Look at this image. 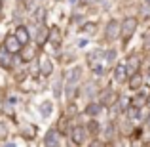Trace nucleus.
I'll use <instances>...</instances> for the list:
<instances>
[{
    "label": "nucleus",
    "mask_w": 150,
    "mask_h": 147,
    "mask_svg": "<svg viewBox=\"0 0 150 147\" xmlns=\"http://www.w3.org/2000/svg\"><path fill=\"white\" fill-rule=\"evenodd\" d=\"M84 82V67L72 65L70 71H65V86H63V98L67 103H74L80 98V86Z\"/></svg>",
    "instance_id": "nucleus-1"
},
{
    "label": "nucleus",
    "mask_w": 150,
    "mask_h": 147,
    "mask_svg": "<svg viewBox=\"0 0 150 147\" xmlns=\"http://www.w3.org/2000/svg\"><path fill=\"white\" fill-rule=\"evenodd\" d=\"M103 59H105V48H101V46H97V48L89 50L88 54H86V65H93V63H103Z\"/></svg>",
    "instance_id": "nucleus-21"
},
{
    "label": "nucleus",
    "mask_w": 150,
    "mask_h": 147,
    "mask_svg": "<svg viewBox=\"0 0 150 147\" xmlns=\"http://www.w3.org/2000/svg\"><path fill=\"white\" fill-rule=\"evenodd\" d=\"M36 67H38V77L40 78H44V80H48V78L53 77V73H55V63H53V59L50 57V55H46V54H38V57H36Z\"/></svg>",
    "instance_id": "nucleus-6"
},
{
    "label": "nucleus",
    "mask_w": 150,
    "mask_h": 147,
    "mask_svg": "<svg viewBox=\"0 0 150 147\" xmlns=\"http://www.w3.org/2000/svg\"><path fill=\"white\" fill-rule=\"evenodd\" d=\"M0 147H17V143H15V141H11V140H6V141H2V143H0Z\"/></svg>",
    "instance_id": "nucleus-35"
},
{
    "label": "nucleus",
    "mask_w": 150,
    "mask_h": 147,
    "mask_svg": "<svg viewBox=\"0 0 150 147\" xmlns=\"http://www.w3.org/2000/svg\"><path fill=\"white\" fill-rule=\"evenodd\" d=\"M143 48L150 52V31H146V33L143 34Z\"/></svg>",
    "instance_id": "nucleus-32"
},
{
    "label": "nucleus",
    "mask_w": 150,
    "mask_h": 147,
    "mask_svg": "<svg viewBox=\"0 0 150 147\" xmlns=\"http://www.w3.org/2000/svg\"><path fill=\"white\" fill-rule=\"evenodd\" d=\"M0 44H2L4 48H6L8 52H10V54H13V55H17V54H19V50L23 48V46L19 44V42H17V38L13 37V33H6V34H4V38H2V42H0Z\"/></svg>",
    "instance_id": "nucleus-17"
},
{
    "label": "nucleus",
    "mask_w": 150,
    "mask_h": 147,
    "mask_svg": "<svg viewBox=\"0 0 150 147\" xmlns=\"http://www.w3.org/2000/svg\"><path fill=\"white\" fill-rule=\"evenodd\" d=\"M118 55H120L118 48H114V46H108V48H105V59H103V63L106 65V69H108V71L118 63Z\"/></svg>",
    "instance_id": "nucleus-23"
},
{
    "label": "nucleus",
    "mask_w": 150,
    "mask_h": 147,
    "mask_svg": "<svg viewBox=\"0 0 150 147\" xmlns=\"http://www.w3.org/2000/svg\"><path fill=\"white\" fill-rule=\"evenodd\" d=\"M11 132H10V124H8L6 118H0V143L6 140H10Z\"/></svg>",
    "instance_id": "nucleus-31"
},
{
    "label": "nucleus",
    "mask_w": 150,
    "mask_h": 147,
    "mask_svg": "<svg viewBox=\"0 0 150 147\" xmlns=\"http://www.w3.org/2000/svg\"><path fill=\"white\" fill-rule=\"evenodd\" d=\"M139 17L137 15H125L120 21V50L125 52L131 42V38L135 37V33L139 31Z\"/></svg>",
    "instance_id": "nucleus-2"
},
{
    "label": "nucleus",
    "mask_w": 150,
    "mask_h": 147,
    "mask_svg": "<svg viewBox=\"0 0 150 147\" xmlns=\"http://www.w3.org/2000/svg\"><path fill=\"white\" fill-rule=\"evenodd\" d=\"M42 50H38V48H33V46H23L21 50H19V54H17V61L19 63H23V65H29V63H33L34 59L38 57V54H40Z\"/></svg>",
    "instance_id": "nucleus-14"
},
{
    "label": "nucleus",
    "mask_w": 150,
    "mask_h": 147,
    "mask_svg": "<svg viewBox=\"0 0 150 147\" xmlns=\"http://www.w3.org/2000/svg\"><path fill=\"white\" fill-rule=\"evenodd\" d=\"M69 4H70V6H80L82 0H69Z\"/></svg>",
    "instance_id": "nucleus-36"
},
{
    "label": "nucleus",
    "mask_w": 150,
    "mask_h": 147,
    "mask_svg": "<svg viewBox=\"0 0 150 147\" xmlns=\"http://www.w3.org/2000/svg\"><path fill=\"white\" fill-rule=\"evenodd\" d=\"M2 8H4V0H0V14H2Z\"/></svg>",
    "instance_id": "nucleus-39"
},
{
    "label": "nucleus",
    "mask_w": 150,
    "mask_h": 147,
    "mask_svg": "<svg viewBox=\"0 0 150 147\" xmlns=\"http://www.w3.org/2000/svg\"><path fill=\"white\" fill-rule=\"evenodd\" d=\"M118 98H120V90L114 88L112 84H108V86H105V88H101L99 96H97V101H99L105 109H112V107L116 105Z\"/></svg>",
    "instance_id": "nucleus-5"
},
{
    "label": "nucleus",
    "mask_w": 150,
    "mask_h": 147,
    "mask_svg": "<svg viewBox=\"0 0 150 147\" xmlns=\"http://www.w3.org/2000/svg\"><path fill=\"white\" fill-rule=\"evenodd\" d=\"M120 40V19L108 17L101 31V42L103 44H114Z\"/></svg>",
    "instance_id": "nucleus-3"
},
{
    "label": "nucleus",
    "mask_w": 150,
    "mask_h": 147,
    "mask_svg": "<svg viewBox=\"0 0 150 147\" xmlns=\"http://www.w3.org/2000/svg\"><path fill=\"white\" fill-rule=\"evenodd\" d=\"M146 98H148V92H144V88H143V90L135 92L129 98V103H131L133 107H137V109H144V107H146Z\"/></svg>",
    "instance_id": "nucleus-26"
},
{
    "label": "nucleus",
    "mask_w": 150,
    "mask_h": 147,
    "mask_svg": "<svg viewBox=\"0 0 150 147\" xmlns=\"http://www.w3.org/2000/svg\"><path fill=\"white\" fill-rule=\"evenodd\" d=\"M146 109L150 111V92H148V98H146Z\"/></svg>",
    "instance_id": "nucleus-37"
},
{
    "label": "nucleus",
    "mask_w": 150,
    "mask_h": 147,
    "mask_svg": "<svg viewBox=\"0 0 150 147\" xmlns=\"http://www.w3.org/2000/svg\"><path fill=\"white\" fill-rule=\"evenodd\" d=\"M125 86H127V90H131L133 94L139 92V90H143L144 88V75L143 73H135V75H131V77H127Z\"/></svg>",
    "instance_id": "nucleus-19"
},
{
    "label": "nucleus",
    "mask_w": 150,
    "mask_h": 147,
    "mask_svg": "<svg viewBox=\"0 0 150 147\" xmlns=\"http://www.w3.org/2000/svg\"><path fill=\"white\" fill-rule=\"evenodd\" d=\"M33 23H46V17H48V10L44 6H38V8H33Z\"/></svg>",
    "instance_id": "nucleus-27"
},
{
    "label": "nucleus",
    "mask_w": 150,
    "mask_h": 147,
    "mask_svg": "<svg viewBox=\"0 0 150 147\" xmlns=\"http://www.w3.org/2000/svg\"><path fill=\"white\" fill-rule=\"evenodd\" d=\"M17 134L23 138V140H27V141H33V140H36V136H38V126L34 124V122H21L19 124V128H17Z\"/></svg>",
    "instance_id": "nucleus-13"
},
{
    "label": "nucleus",
    "mask_w": 150,
    "mask_h": 147,
    "mask_svg": "<svg viewBox=\"0 0 150 147\" xmlns=\"http://www.w3.org/2000/svg\"><path fill=\"white\" fill-rule=\"evenodd\" d=\"M146 77H150V61H148V65H146Z\"/></svg>",
    "instance_id": "nucleus-38"
},
{
    "label": "nucleus",
    "mask_w": 150,
    "mask_h": 147,
    "mask_svg": "<svg viewBox=\"0 0 150 147\" xmlns=\"http://www.w3.org/2000/svg\"><path fill=\"white\" fill-rule=\"evenodd\" d=\"M36 109H38V115H40L42 118H50L51 115H53V111H55V105H53L51 99H42V101L36 105Z\"/></svg>",
    "instance_id": "nucleus-25"
},
{
    "label": "nucleus",
    "mask_w": 150,
    "mask_h": 147,
    "mask_svg": "<svg viewBox=\"0 0 150 147\" xmlns=\"http://www.w3.org/2000/svg\"><path fill=\"white\" fill-rule=\"evenodd\" d=\"M76 31L80 34H84L86 38H91V37H95V34L99 33V23H97V21H88V19H86Z\"/></svg>",
    "instance_id": "nucleus-20"
},
{
    "label": "nucleus",
    "mask_w": 150,
    "mask_h": 147,
    "mask_svg": "<svg viewBox=\"0 0 150 147\" xmlns=\"http://www.w3.org/2000/svg\"><path fill=\"white\" fill-rule=\"evenodd\" d=\"M0 117L6 118V120L17 122V113H15V105H10L8 101L0 103Z\"/></svg>",
    "instance_id": "nucleus-24"
},
{
    "label": "nucleus",
    "mask_w": 150,
    "mask_h": 147,
    "mask_svg": "<svg viewBox=\"0 0 150 147\" xmlns=\"http://www.w3.org/2000/svg\"><path fill=\"white\" fill-rule=\"evenodd\" d=\"M110 75H112V82L118 88H122V86L127 82V71H125L124 63H116V65L110 69Z\"/></svg>",
    "instance_id": "nucleus-16"
},
{
    "label": "nucleus",
    "mask_w": 150,
    "mask_h": 147,
    "mask_svg": "<svg viewBox=\"0 0 150 147\" xmlns=\"http://www.w3.org/2000/svg\"><path fill=\"white\" fill-rule=\"evenodd\" d=\"M89 73L95 78H103V77L108 75V69H106L105 63H93V65H89Z\"/></svg>",
    "instance_id": "nucleus-28"
},
{
    "label": "nucleus",
    "mask_w": 150,
    "mask_h": 147,
    "mask_svg": "<svg viewBox=\"0 0 150 147\" xmlns=\"http://www.w3.org/2000/svg\"><path fill=\"white\" fill-rule=\"evenodd\" d=\"M67 138H69V147H82L89 140L84 124H80V122H74L72 128L69 130V134H67Z\"/></svg>",
    "instance_id": "nucleus-4"
},
{
    "label": "nucleus",
    "mask_w": 150,
    "mask_h": 147,
    "mask_svg": "<svg viewBox=\"0 0 150 147\" xmlns=\"http://www.w3.org/2000/svg\"><path fill=\"white\" fill-rule=\"evenodd\" d=\"M88 147H105V141H103L101 138H93V140H89Z\"/></svg>",
    "instance_id": "nucleus-33"
},
{
    "label": "nucleus",
    "mask_w": 150,
    "mask_h": 147,
    "mask_svg": "<svg viewBox=\"0 0 150 147\" xmlns=\"http://www.w3.org/2000/svg\"><path fill=\"white\" fill-rule=\"evenodd\" d=\"M34 29L30 31V37H33V42L38 50H42L46 44H48V33H50V27L46 23H33Z\"/></svg>",
    "instance_id": "nucleus-7"
},
{
    "label": "nucleus",
    "mask_w": 150,
    "mask_h": 147,
    "mask_svg": "<svg viewBox=\"0 0 150 147\" xmlns=\"http://www.w3.org/2000/svg\"><path fill=\"white\" fill-rule=\"evenodd\" d=\"M15 67H17V55L10 54V52L0 44V69L8 71V73H13Z\"/></svg>",
    "instance_id": "nucleus-9"
},
{
    "label": "nucleus",
    "mask_w": 150,
    "mask_h": 147,
    "mask_svg": "<svg viewBox=\"0 0 150 147\" xmlns=\"http://www.w3.org/2000/svg\"><path fill=\"white\" fill-rule=\"evenodd\" d=\"M13 37L17 38V42L21 46H29L30 42H33V37H30V29L29 25H25V23H17V25L13 27Z\"/></svg>",
    "instance_id": "nucleus-10"
},
{
    "label": "nucleus",
    "mask_w": 150,
    "mask_h": 147,
    "mask_svg": "<svg viewBox=\"0 0 150 147\" xmlns=\"http://www.w3.org/2000/svg\"><path fill=\"white\" fill-rule=\"evenodd\" d=\"M124 65H125V71H127V77L141 73V69H143V54L141 52H129Z\"/></svg>",
    "instance_id": "nucleus-8"
},
{
    "label": "nucleus",
    "mask_w": 150,
    "mask_h": 147,
    "mask_svg": "<svg viewBox=\"0 0 150 147\" xmlns=\"http://www.w3.org/2000/svg\"><path fill=\"white\" fill-rule=\"evenodd\" d=\"M0 21H2V15H0Z\"/></svg>",
    "instance_id": "nucleus-41"
},
{
    "label": "nucleus",
    "mask_w": 150,
    "mask_h": 147,
    "mask_svg": "<svg viewBox=\"0 0 150 147\" xmlns=\"http://www.w3.org/2000/svg\"><path fill=\"white\" fill-rule=\"evenodd\" d=\"M103 111H105V107H103L97 99H93V101H86L84 109H82V115H84L86 118H99L103 115Z\"/></svg>",
    "instance_id": "nucleus-15"
},
{
    "label": "nucleus",
    "mask_w": 150,
    "mask_h": 147,
    "mask_svg": "<svg viewBox=\"0 0 150 147\" xmlns=\"http://www.w3.org/2000/svg\"><path fill=\"white\" fill-rule=\"evenodd\" d=\"M84 128H86V132H88L89 140H93V138H101L103 124L97 120V118H88V120L84 122Z\"/></svg>",
    "instance_id": "nucleus-18"
},
{
    "label": "nucleus",
    "mask_w": 150,
    "mask_h": 147,
    "mask_svg": "<svg viewBox=\"0 0 150 147\" xmlns=\"http://www.w3.org/2000/svg\"><path fill=\"white\" fill-rule=\"evenodd\" d=\"M48 44H51V48H53L55 54L61 50V44H63V29H61L59 25H51V27H50Z\"/></svg>",
    "instance_id": "nucleus-12"
},
{
    "label": "nucleus",
    "mask_w": 150,
    "mask_h": 147,
    "mask_svg": "<svg viewBox=\"0 0 150 147\" xmlns=\"http://www.w3.org/2000/svg\"><path fill=\"white\" fill-rule=\"evenodd\" d=\"M84 21H86L84 14H78V11H72V14L69 15V25H70V27H74V29H78V27H80Z\"/></svg>",
    "instance_id": "nucleus-30"
},
{
    "label": "nucleus",
    "mask_w": 150,
    "mask_h": 147,
    "mask_svg": "<svg viewBox=\"0 0 150 147\" xmlns=\"http://www.w3.org/2000/svg\"><path fill=\"white\" fill-rule=\"evenodd\" d=\"M143 2H144V4H146V6H150V0H143Z\"/></svg>",
    "instance_id": "nucleus-40"
},
{
    "label": "nucleus",
    "mask_w": 150,
    "mask_h": 147,
    "mask_svg": "<svg viewBox=\"0 0 150 147\" xmlns=\"http://www.w3.org/2000/svg\"><path fill=\"white\" fill-rule=\"evenodd\" d=\"M63 86H65V71L57 75L51 82V94H53V99H57V101L63 98Z\"/></svg>",
    "instance_id": "nucleus-22"
},
{
    "label": "nucleus",
    "mask_w": 150,
    "mask_h": 147,
    "mask_svg": "<svg viewBox=\"0 0 150 147\" xmlns=\"http://www.w3.org/2000/svg\"><path fill=\"white\" fill-rule=\"evenodd\" d=\"M57 59L61 65H69V63H74V59H76V54H72V52H67V50H59L57 54Z\"/></svg>",
    "instance_id": "nucleus-29"
},
{
    "label": "nucleus",
    "mask_w": 150,
    "mask_h": 147,
    "mask_svg": "<svg viewBox=\"0 0 150 147\" xmlns=\"http://www.w3.org/2000/svg\"><path fill=\"white\" fill-rule=\"evenodd\" d=\"M89 44V38H80V40H78V48H86V46Z\"/></svg>",
    "instance_id": "nucleus-34"
},
{
    "label": "nucleus",
    "mask_w": 150,
    "mask_h": 147,
    "mask_svg": "<svg viewBox=\"0 0 150 147\" xmlns=\"http://www.w3.org/2000/svg\"><path fill=\"white\" fill-rule=\"evenodd\" d=\"M61 145H63V138L57 132V128L51 126V128L46 130L44 138H42V147H61Z\"/></svg>",
    "instance_id": "nucleus-11"
}]
</instances>
